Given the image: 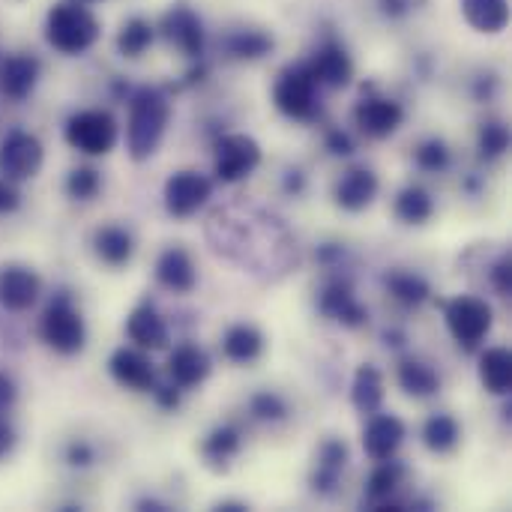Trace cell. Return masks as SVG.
I'll return each instance as SVG.
<instances>
[{
	"label": "cell",
	"mask_w": 512,
	"mask_h": 512,
	"mask_svg": "<svg viewBox=\"0 0 512 512\" xmlns=\"http://www.w3.org/2000/svg\"><path fill=\"white\" fill-rule=\"evenodd\" d=\"M171 117V105L165 99V93L153 90V87H141L132 102H129V129H126V144H129V156L135 162H144L156 153L165 126Z\"/></svg>",
	"instance_id": "1"
},
{
	"label": "cell",
	"mask_w": 512,
	"mask_h": 512,
	"mask_svg": "<svg viewBox=\"0 0 512 512\" xmlns=\"http://www.w3.org/2000/svg\"><path fill=\"white\" fill-rule=\"evenodd\" d=\"M45 36L60 54H81L96 42L99 21L81 0H60L48 12Z\"/></svg>",
	"instance_id": "2"
},
{
	"label": "cell",
	"mask_w": 512,
	"mask_h": 512,
	"mask_svg": "<svg viewBox=\"0 0 512 512\" xmlns=\"http://www.w3.org/2000/svg\"><path fill=\"white\" fill-rule=\"evenodd\" d=\"M39 333H42V342L57 351V354H78L84 348V321L78 315V309L69 303L66 294H60L42 315V324H39Z\"/></svg>",
	"instance_id": "3"
},
{
	"label": "cell",
	"mask_w": 512,
	"mask_h": 512,
	"mask_svg": "<svg viewBox=\"0 0 512 512\" xmlns=\"http://www.w3.org/2000/svg\"><path fill=\"white\" fill-rule=\"evenodd\" d=\"M66 141L87 156H105L117 144V123L108 111L99 108L78 111L66 123Z\"/></svg>",
	"instance_id": "4"
},
{
	"label": "cell",
	"mask_w": 512,
	"mask_h": 512,
	"mask_svg": "<svg viewBox=\"0 0 512 512\" xmlns=\"http://www.w3.org/2000/svg\"><path fill=\"white\" fill-rule=\"evenodd\" d=\"M444 315H447V327H450L453 339L465 351H474L492 330V309L480 297H456L447 303Z\"/></svg>",
	"instance_id": "5"
},
{
	"label": "cell",
	"mask_w": 512,
	"mask_h": 512,
	"mask_svg": "<svg viewBox=\"0 0 512 512\" xmlns=\"http://www.w3.org/2000/svg\"><path fill=\"white\" fill-rule=\"evenodd\" d=\"M261 162V147L249 135H222L216 141V177L222 183H237L249 177Z\"/></svg>",
	"instance_id": "6"
},
{
	"label": "cell",
	"mask_w": 512,
	"mask_h": 512,
	"mask_svg": "<svg viewBox=\"0 0 512 512\" xmlns=\"http://www.w3.org/2000/svg\"><path fill=\"white\" fill-rule=\"evenodd\" d=\"M42 168V144L30 132H9L0 144V174L9 183L36 177Z\"/></svg>",
	"instance_id": "7"
},
{
	"label": "cell",
	"mask_w": 512,
	"mask_h": 512,
	"mask_svg": "<svg viewBox=\"0 0 512 512\" xmlns=\"http://www.w3.org/2000/svg\"><path fill=\"white\" fill-rule=\"evenodd\" d=\"M315 87L318 81L312 78L309 66H294L285 69L279 84H276V105L282 114L294 117V120H306L315 114Z\"/></svg>",
	"instance_id": "8"
},
{
	"label": "cell",
	"mask_w": 512,
	"mask_h": 512,
	"mask_svg": "<svg viewBox=\"0 0 512 512\" xmlns=\"http://www.w3.org/2000/svg\"><path fill=\"white\" fill-rule=\"evenodd\" d=\"M210 180L201 177L198 171H177L174 177H168L165 183V207L171 216L186 219L195 210H201L210 198Z\"/></svg>",
	"instance_id": "9"
},
{
	"label": "cell",
	"mask_w": 512,
	"mask_h": 512,
	"mask_svg": "<svg viewBox=\"0 0 512 512\" xmlns=\"http://www.w3.org/2000/svg\"><path fill=\"white\" fill-rule=\"evenodd\" d=\"M39 276L27 267L9 264L0 270V306L6 312H27L39 300Z\"/></svg>",
	"instance_id": "10"
},
{
	"label": "cell",
	"mask_w": 512,
	"mask_h": 512,
	"mask_svg": "<svg viewBox=\"0 0 512 512\" xmlns=\"http://www.w3.org/2000/svg\"><path fill=\"white\" fill-rule=\"evenodd\" d=\"M402 117H405L402 105L393 102V99H381V96L363 99V102L357 105V111H354L357 126H360L366 135H372V138H387V135H393V132L402 126Z\"/></svg>",
	"instance_id": "11"
},
{
	"label": "cell",
	"mask_w": 512,
	"mask_h": 512,
	"mask_svg": "<svg viewBox=\"0 0 512 512\" xmlns=\"http://www.w3.org/2000/svg\"><path fill=\"white\" fill-rule=\"evenodd\" d=\"M402 441H405V423L393 414H375L363 432V447H366L369 459H375V462L393 459L396 450L402 447Z\"/></svg>",
	"instance_id": "12"
},
{
	"label": "cell",
	"mask_w": 512,
	"mask_h": 512,
	"mask_svg": "<svg viewBox=\"0 0 512 512\" xmlns=\"http://www.w3.org/2000/svg\"><path fill=\"white\" fill-rule=\"evenodd\" d=\"M39 78V60L30 54H12L0 63V93L6 99H27Z\"/></svg>",
	"instance_id": "13"
},
{
	"label": "cell",
	"mask_w": 512,
	"mask_h": 512,
	"mask_svg": "<svg viewBox=\"0 0 512 512\" xmlns=\"http://www.w3.org/2000/svg\"><path fill=\"white\" fill-rule=\"evenodd\" d=\"M309 72L318 84H327V87H348L351 84V75H354V63L348 57V51L336 42H327L315 60L309 63Z\"/></svg>",
	"instance_id": "14"
},
{
	"label": "cell",
	"mask_w": 512,
	"mask_h": 512,
	"mask_svg": "<svg viewBox=\"0 0 512 512\" xmlns=\"http://www.w3.org/2000/svg\"><path fill=\"white\" fill-rule=\"evenodd\" d=\"M168 375H171V381L180 390H192V387H198L210 375V360L195 345H180L168 357Z\"/></svg>",
	"instance_id": "15"
},
{
	"label": "cell",
	"mask_w": 512,
	"mask_h": 512,
	"mask_svg": "<svg viewBox=\"0 0 512 512\" xmlns=\"http://www.w3.org/2000/svg\"><path fill=\"white\" fill-rule=\"evenodd\" d=\"M375 195H378V177H375V171H369V168H354V171H348V174L339 180V186H336V201H339V207H345V210H351V213L366 210V207L375 201Z\"/></svg>",
	"instance_id": "16"
},
{
	"label": "cell",
	"mask_w": 512,
	"mask_h": 512,
	"mask_svg": "<svg viewBox=\"0 0 512 512\" xmlns=\"http://www.w3.org/2000/svg\"><path fill=\"white\" fill-rule=\"evenodd\" d=\"M108 366H111V375H114L117 384L132 387V390H153L156 372H153V366H150V360L144 354L120 348V351H114Z\"/></svg>",
	"instance_id": "17"
},
{
	"label": "cell",
	"mask_w": 512,
	"mask_h": 512,
	"mask_svg": "<svg viewBox=\"0 0 512 512\" xmlns=\"http://www.w3.org/2000/svg\"><path fill=\"white\" fill-rule=\"evenodd\" d=\"M162 30L165 36L189 57H198L201 54V45H204V30H201V21L195 18V12L189 9H171L162 21Z\"/></svg>",
	"instance_id": "18"
},
{
	"label": "cell",
	"mask_w": 512,
	"mask_h": 512,
	"mask_svg": "<svg viewBox=\"0 0 512 512\" xmlns=\"http://www.w3.org/2000/svg\"><path fill=\"white\" fill-rule=\"evenodd\" d=\"M126 333L129 339L138 345V348H147V351H162L168 345V327L165 321L159 318L156 309L150 306H138L129 321H126Z\"/></svg>",
	"instance_id": "19"
},
{
	"label": "cell",
	"mask_w": 512,
	"mask_h": 512,
	"mask_svg": "<svg viewBox=\"0 0 512 512\" xmlns=\"http://www.w3.org/2000/svg\"><path fill=\"white\" fill-rule=\"evenodd\" d=\"M156 279H159V285H165L174 294H189L195 288V264H192L189 252H183V249L162 252V258L156 264Z\"/></svg>",
	"instance_id": "20"
},
{
	"label": "cell",
	"mask_w": 512,
	"mask_h": 512,
	"mask_svg": "<svg viewBox=\"0 0 512 512\" xmlns=\"http://www.w3.org/2000/svg\"><path fill=\"white\" fill-rule=\"evenodd\" d=\"M462 12L468 24L480 33H501L510 21L507 0H462Z\"/></svg>",
	"instance_id": "21"
},
{
	"label": "cell",
	"mask_w": 512,
	"mask_h": 512,
	"mask_svg": "<svg viewBox=\"0 0 512 512\" xmlns=\"http://www.w3.org/2000/svg\"><path fill=\"white\" fill-rule=\"evenodd\" d=\"M321 309H324L330 318H336V321H342V324H348V327H360V324L366 321V309L354 300L351 288L342 285V282L327 285V291L321 294Z\"/></svg>",
	"instance_id": "22"
},
{
	"label": "cell",
	"mask_w": 512,
	"mask_h": 512,
	"mask_svg": "<svg viewBox=\"0 0 512 512\" xmlns=\"http://www.w3.org/2000/svg\"><path fill=\"white\" fill-rule=\"evenodd\" d=\"M480 381L489 393L507 396L512 390V357L507 348H489L480 360Z\"/></svg>",
	"instance_id": "23"
},
{
	"label": "cell",
	"mask_w": 512,
	"mask_h": 512,
	"mask_svg": "<svg viewBox=\"0 0 512 512\" xmlns=\"http://www.w3.org/2000/svg\"><path fill=\"white\" fill-rule=\"evenodd\" d=\"M351 399L354 408L363 414H378L384 405V378L375 366H360L354 375V387H351Z\"/></svg>",
	"instance_id": "24"
},
{
	"label": "cell",
	"mask_w": 512,
	"mask_h": 512,
	"mask_svg": "<svg viewBox=\"0 0 512 512\" xmlns=\"http://www.w3.org/2000/svg\"><path fill=\"white\" fill-rule=\"evenodd\" d=\"M222 351H225V357L234 360V363H252V360H258V354L264 351V336H261L255 327H249V324H237V327H231V330L225 333Z\"/></svg>",
	"instance_id": "25"
},
{
	"label": "cell",
	"mask_w": 512,
	"mask_h": 512,
	"mask_svg": "<svg viewBox=\"0 0 512 512\" xmlns=\"http://www.w3.org/2000/svg\"><path fill=\"white\" fill-rule=\"evenodd\" d=\"M93 246H96V255L111 264V267H120L132 258V237L123 231V228H99L96 237H93Z\"/></svg>",
	"instance_id": "26"
},
{
	"label": "cell",
	"mask_w": 512,
	"mask_h": 512,
	"mask_svg": "<svg viewBox=\"0 0 512 512\" xmlns=\"http://www.w3.org/2000/svg\"><path fill=\"white\" fill-rule=\"evenodd\" d=\"M399 384H402V390L408 396H417V399H426V396H432L441 387L438 375L426 363H420V360H405L399 366Z\"/></svg>",
	"instance_id": "27"
},
{
	"label": "cell",
	"mask_w": 512,
	"mask_h": 512,
	"mask_svg": "<svg viewBox=\"0 0 512 512\" xmlns=\"http://www.w3.org/2000/svg\"><path fill=\"white\" fill-rule=\"evenodd\" d=\"M432 210H435V201H432V195H429L426 189H420V186H408V189H402L399 198H396V216H399L402 222H408V225L426 222V219L432 216Z\"/></svg>",
	"instance_id": "28"
},
{
	"label": "cell",
	"mask_w": 512,
	"mask_h": 512,
	"mask_svg": "<svg viewBox=\"0 0 512 512\" xmlns=\"http://www.w3.org/2000/svg\"><path fill=\"white\" fill-rule=\"evenodd\" d=\"M345 462H348V447L345 444H339V441H330V444H324V450H321V462H318V474H315V489L318 492H333V486H336V480H339V471L345 468Z\"/></svg>",
	"instance_id": "29"
},
{
	"label": "cell",
	"mask_w": 512,
	"mask_h": 512,
	"mask_svg": "<svg viewBox=\"0 0 512 512\" xmlns=\"http://www.w3.org/2000/svg\"><path fill=\"white\" fill-rule=\"evenodd\" d=\"M423 441L432 453H450L459 444V423L447 414H435L423 426Z\"/></svg>",
	"instance_id": "30"
},
{
	"label": "cell",
	"mask_w": 512,
	"mask_h": 512,
	"mask_svg": "<svg viewBox=\"0 0 512 512\" xmlns=\"http://www.w3.org/2000/svg\"><path fill=\"white\" fill-rule=\"evenodd\" d=\"M402 477H405V468L399 465V462H390V459H384L375 471H372V477H369V489H366V495H369V501L372 504H378V501H387L396 489H399V483H402Z\"/></svg>",
	"instance_id": "31"
},
{
	"label": "cell",
	"mask_w": 512,
	"mask_h": 512,
	"mask_svg": "<svg viewBox=\"0 0 512 512\" xmlns=\"http://www.w3.org/2000/svg\"><path fill=\"white\" fill-rule=\"evenodd\" d=\"M150 42H153V27L144 18L126 21L123 30H120V36H117V45H120V51L126 57H141L150 48Z\"/></svg>",
	"instance_id": "32"
},
{
	"label": "cell",
	"mask_w": 512,
	"mask_h": 512,
	"mask_svg": "<svg viewBox=\"0 0 512 512\" xmlns=\"http://www.w3.org/2000/svg\"><path fill=\"white\" fill-rule=\"evenodd\" d=\"M387 285H390L393 297L405 306H420L429 300V282L414 273H393L387 279Z\"/></svg>",
	"instance_id": "33"
},
{
	"label": "cell",
	"mask_w": 512,
	"mask_h": 512,
	"mask_svg": "<svg viewBox=\"0 0 512 512\" xmlns=\"http://www.w3.org/2000/svg\"><path fill=\"white\" fill-rule=\"evenodd\" d=\"M237 450H240V432L231 429V426L216 429V432L207 438V444H204V456H207L210 462H225V459H231Z\"/></svg>",
	"instance_id": "34"
},
{
	"label": "cell",
	"mask_w": 512,
	"mask_h": 512,
	"mask_svg": "<svg viewBox=\"0 0 512 512\" xmlns=\"http://www.w3.org/2000/svg\"><path fill=\"white\" fill-rule=\"evenodd\" d=\"M228 48H231V54L234 57H243V60H255V57H264L270 48H273V42L264 36V33H255V30H243V33H237V36H231V42H228Z\"/></svg>",
	"instance_id": "35"
},
{
	"label": "cell",
	"mask_w": 512,
	"mask_h": 512,
	"mask_svg": "<svg viewBox=\"0 0 512 512\" xmlns=\"http://www.w3.org/2000/svg\"><path fill=\"white\" fill-rule=\"evenodd\" d=\"M66 192L75 201H90L99 192V174L93 168H75L66 180Z\"/></svg>",
	"instance_id": "36"
},
{
	"label": "cell",
	"mask_w": 512,
	"mask_h": 512,
	"mask_svg": "<svg viewBox=\"0 0 512 512\" xmlns=\"http://www.w3.org/2000/svg\"><path fill=\"white\" fill-rule=\"evenodd\" d=\"M507 147H510V132H507V126H501V123L483 126V135H480V150H483V156L495 159V156H501Z\"/></svg>",
	"instance_id": "37"
},
{
	"label": "cell",
	"mask_w": 512,
	"mask_h": 512,
	"mask_svg": "<svg viewBox=\"0 0 512 512\" xmlns=\"http://www.w3.org/2000/svg\"><path fill=\"white\" fill-rule=\"evenodd\" d=\"M447 162H450V153H447L444 141H426V144H420V150H417V165L420 168L441 171V168H447Z\"/></svg>",
	"instance_id": "38"
},
{
	"label": "cell",
	"mask_w": 512,
	"mask_h": 512,
	"mask_svg": "<svg viewBox=\"0 0 512 512\" xmlns=\"http://www.w3.org/2000/svg\"><path fill=\"white\" fill-rule=\"evenodd\" d=\"M252 414L258 420H282L288 414V408H285V402L276 393H258L252 399Z\"/></svg>",
	"instance_id": "39"
},
{
	"label": "cell",
	"mask_w": 512,
	"mask_h": 512,
	"mask_svg": "<svg viewBox=\"0 0 512 512\" xmlns=\"http://www.w3.org/2000/svg\"><path fill=\"white\" fill-rule=\"evenodd\" d=\"M492 279H495V288H498V294H501V297H510L512 294L510 258H504V261H498V264H495V270H492Z\"/></svg>",
	"instance_id": "40"
},
{
	"label": "cell",
	"mask_w": 512,
	"mask_h": 512,
	"mask_svg": "<svg viewBox=\"0 0 512 512\" xmlns=\"http://www.w3.org/2000/svg\"><path fill=\"white\" fill-rule=\"evenodd\" d=\"M327 150L336 153V156H351L354 153V144L345 132H330L327 135Z\"/></svg>",
	"instance_id": "41"
},
{
	"label": "cell",
	"mask_w": 512,
	"mask_h": 512,
	"mask_svg": "<svg viewBox=\"0 0 512 512\" xmlns=\"http://www.w3.org/2000/svg\"><path fill=\"white\" fill-rule=\"evenodd\" d=\"M18 207V192L9 180H0V213H12Z\"/></svg>",
	"instance_id": "42"
},
{
	"label": "cell",
	"mask_w": 512,
	"mask_h": 512,
	"mask_svg": "<svg viewBox=\"0 0 512 512\" xmlns=\"http://www.w3.org/2000/svg\"><path fill=\"white\" fill-rule=\"evenodd\" d=\"M66 459H69V465H90L93 462V453H90L87 444H72L69 453H66Z\"/></svg>",
	"instance_id": "43"
},
{
	"label": "cell",
	"mask_w": 512,
	"mask_h": 512,
	"mask_svg": "<svg viewBox=\"0 0 512 512\" xmlns=\"http://www.w3.org/2000/svg\"><path fill=\"white\" fill-rule=\"evenodd\" d=\"M12 402H15V384H12V378H6V375L0 372V414H3Z\"/></svg>",
	"instance_id": "44"
},
{
	"label": "cell",
	"mask_w": 512,
	"mask_h": 512,
	"mask_svg": "<svg viewBox=\"0 0 512 512\" xmlns=\"http://www.w3.org/2000/svg\"><path fill=\"white\" fill-rule=\"evenodd\" d=\"M12 444H15V435H12V429L0 420V459L12 450Z\"/></svg>",
	"instance_id": "45"
},
{
	"label": "cell",
	"mask_w": 512,
	"mask_h": 512,
	"mask_svg": "<svg viewBox=\"0 0 512 512\" xmlns=\"http://www.w3.org/2000/svg\"><path fill=\"white\" fill-rule=\"evenodd\" d=\"M156 396H159V402H162L165 408H177V390H171V387H156Z\"/></svg>",
	"instance_id": "46"
},
{
	"label": "cell",
	"mask_w": 512,
	"mask_h": 512,
	"mask_svg": "<svg viewBox=\"0 0 512 512\" xmlns=\"http://www.w3.org/2000/svg\"><path fill=\"white\" fill-rule=\"evenodd\" d=\"M381 6H384V12H390V15H402V12H408V0H381Z\"/></svg>",
	"instance_id": "47"
},
{
	"label": "cell",
	"mask_w": 512,
	"mask_h": 512,
	"mask_svg": "<svg viewBox=\"0 0 512 512\" xmlns=\"http://www.w3.org/2000/svg\"><path fill=\"white\" fill-rule=\"evenodd\" d=\"M216 510L219 512H246L249 507H246V504H237V501H225V504H216Z\"/></svg>",
	"instance_id": "48"
},
{
	"label": "cell",
	"mask_w": 512,
	"mask_h": 512,
	"mask_svg": "<svg viewBox=\"0 0 512 512\" xmlns=\"http://www.w3.org/2000/svg\"><path fill=\"white\" fill-rule=\"evenodd\" d=\"M81 3H90V0H81Z\"/></svg>",
	"instance_id": "49"
}]
</instances>
